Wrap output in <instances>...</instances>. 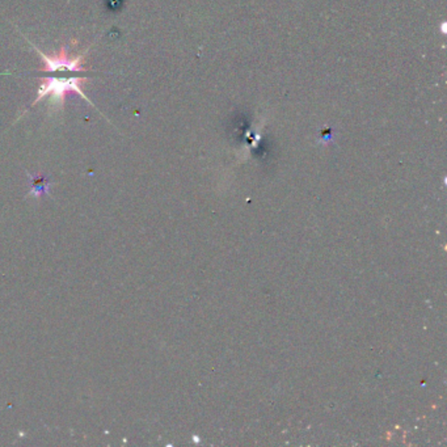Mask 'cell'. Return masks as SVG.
<instances>
[{"label":"cell","mask_w":447,"mask_h":447,"mask_svg":"<svg viewBox=\"0 0 447 447\" xmlns=\"http://www.w3.org/2000/svg\"><path fill=\"white\" fill-rule=\"evenodd\" d=\"M88 81V78H78V76H71V78H41V84L37 92V97L35 101L32 103V106H35L44 100L46 97L50 99V106L54 109V112L58 109H63L65 106V100L69 93H76L79 95L83 100H88L86 93L81 91V84Z\"/></svg>","instance_id":"cell-1"},{"label":"cell","mask_w":447,"mask_h":447,"mask_svg":"<svg viewBox=\"0 0 447 447\" xmlns=\"http://www.w3.org/2000/svg\"><path fill=\"white\" fill-rule=\"evenodd\" d=\"M35 49L44 62V66L40 67L38 71H44V72H57V71L87 72L90 70L83 66V60H84V58L87 57L90 47L79 56H74V57H70L69 45L60 46V50L58 53H53V54H46L44 51L38 50L35 46Z\"/></svg>","instance_id":"cell-2"}]
</instances>
